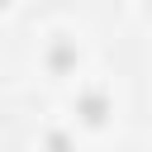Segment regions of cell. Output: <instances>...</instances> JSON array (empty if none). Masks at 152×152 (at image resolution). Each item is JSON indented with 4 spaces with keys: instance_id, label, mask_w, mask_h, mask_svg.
Returning a JSON list of instances; mask_svg holds the SVG:
<instances>
[{
    "instance_id": "7a4b0ae2",
    "label": "cell",
    "mask_w": 152,
    "mask_h": 152,
    "mask_svg": "<svg viewBox=\"0 0 152 152\" xmlns=\"http://www.w3.org/2000/svg\"><path fill=\"white\" fill-rule=\"evenodd\" d=\"M76 62H81V52H76L71 38H57V43L48 48V71H52V76H71Z\"/></svg>"
},
{
    "instance_id": "277c9868",
    "label": "cell",
    "mask_w": 152,
    "mask_h": 152,
    "mask_svg": "<svg viewBox=\"0 0 152 152\" xmlns=\"http://www.w3.org/2000/svg\"><path fill=\"white\" fill-rule=\"evenodd\" d=\"M147 10H152V0H147Z\"/></svg>"
},
{
    "instance_id": "3957f363",
    "label": "cell",
    "mask_w": 152,
    "mask_h": 152,
    "mask_svg": "<svg viewBox=\"0 0 152 152\" xmlns=\"http://www.w3.org/2000/svg\"><path fill=\"white\" fill-rule=\"evenodd\" d=\"M10 5H14V0H0V10H10Z\"/></svg>"
},
{
    "instance_id": "6da1fadb",
    "label": "cell",
    "mask_w": 152,
    "mask_h": 152,
    "mask_svg": "<svg viewBox=\"0 0 152 152\" xmlns=\"http://www.w3.org/2000/svg\"><path fill=\"white\" fill-rule=\"evenodd\" d=\"M76 114H81V124H86V128H100V124L109 119V95H104L100 86L81 90V95H76Z\"/></svg>"
}]
</instances>
